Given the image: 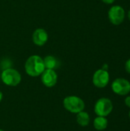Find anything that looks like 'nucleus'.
I'll list each match as a JSON object with an SVG mask.
<instances>
[{"label":"nucleus","instance_id":"nucleus-1","mask_svg":"<svg viewBox=\"0 0 130 131\" xmlns=\"http://www.w3.org/2000/svg\"><path fill=\"white\" fill-rule=\"evenodd\" d=\"M25 69L29 76L38 77L45 70L44 60L38 55H32L26 61Z\"/></svg>","mask_w":130,"mask_h":131},{"label":"nucleus","instance_id":"nucleus-2","mask_svg":"<svg viewBox=\"0 0 130 131\" xmlns=\"http://www.w3.org/2000/svg\"><path fill=\"white\" fill-rule=\"evenodd\" d=\"M64 108L70 113L77 114L83 111L85 107L84 101L77 96H68L63 101Z\"/></svg>","mask_w":130,"mask_h":131},{"label":"nucleus","instance_id":"nucleus-3","mask_svg":"<svg viewBox=\"0 0 130 131\" xmlns=\"http://www.w3.org/2000/svg\"><path fill=\"white\" fill-rule=\"evenodd\" d=\"M2 82L10 87H15L20 84L21 81V74L18 71L13 68L5 69L1 74Z\"/></svg>","mask_w":130,"mask_h":131},{"label":"nucleus","instance_id":"nucleus-4","mask_svg":"<svg viewBox=\"0 0 130 131\" xmlns=\"http://www.w3.org/2000/svg\"><path fill=\"white\" fill-rule=\"evenodd\" d=\"M113 111L112 101L108 98H100L99 99L94 107V111L97 116L107 117Z\"/></svg>","mask_w":130,"mask_h":131},{"label":"nucleus","instance_id":"nucleus-5","mask_svg":"<svg viewBox=\"0 0 130 131\" xmlns=\"http://www.w3.org/2000/svg\"><path fill=\"white\" fill-rule=\"evenodd\" d=\"M108 18L110 22L115 25H120L125 18V11L120 5L112 6L108 12Z\"/></svg>","mask_w":130,"mask_h":131},{"label":"nucleus","instance_id":"nucleus-6","mask_svg":"<svg viewBox=\"0 0 130 131\" xmlns=\"http://www.w3.org/2000/svg\"><path fill=\"white\" fill-rule=\"evenodd\" d=\"M112 90L119 95H126L130 91V83L124 78H117L112 84Z\"/></svg>","mask_w":130,"mask_h":131},{"label":"nucleus","instance_id":"nucleus-7","mask_svg":"<svg viewBox=\"0 0 130 131\" xmlns=\"http://www.w3.org/2000/svg\"><path fill=\"white\" fill-rule=\"evenodd\" d=\"M110 81V75L107 71L103 69L97 70L93 77V84L99 88H105Z\"/></svg>","mask_w":130,"mask_h":131},{"label":"nucleus","instance_id":"nucleus-8","mask_svg":"<svg viewBox=\"0 0 130 131\" xmlns=\"http://www.w3.org/2000/svg\"><path fill=\"white\" fill-rule=\"evenodd\" d=\"M41 75V81L43 84L48 88L54 87L57 81V75L54 70L45 69Z\"/></svg>","mask_w":130,"mask_h":131},{"label":"nucleus","instance_id":"nucleus-9","mask_svg":"<svg viewBox=\"0 0 130 131\" xmlns=\"http://www.w3.org/2000/svg\"><path fill=\"white\" fill-rule=\"evenodd\" d=\"M48 38V33L43 28H38V29H36L34 31L33 36H32V39H33L34 43L36 45H38V46L44 45L47 42Z\"/></svg>","mask_w":130,"mask_h":131},{"label":"nucleus","instance_id":"nucleus-10","mask_svg":"<svg viewBox=\"0 0 130 131\" xmlns=\"http://www.w3.org/2000/svg\"><path fill=\"white\" fill-rule=\"evenodd\" d=\"M44 67L46 69L54 70L57 68L59 66V62L57 61V60L54 56H51V55H48L44 58Z\"/></svg>","mask_w":130,"mask_h":131},{"label":"nucleus","instance_id":"nucleus-11","mask_svg":"<svg viewBox=\"0 0 130 131\" xmlns=\"http://www.w3.org/2000/svg\"><path fill=\"white\" fill-rule=\"evenodd\" d=\"M90 116L88 114V113L83 111H80L79 113H77V124L81 126V127H87L88 126V124H90Z\"/></svg>","mask_w":130,"mask_h":131},{"label":"nucleus","instance_id":"nucleus-12","mask_svg":"<svg viewBox=\"0 0 130 131\" xmlns=\"http://www.w3.org/2000/svg\"><path fill=\"white\" fill-rule=\"evenodd\" d=\"M108 121L105 118V117H100L98 116L94 119L93 121V127L97 130H103L107 127Z\"/></svg>","mask_w":130,"mask_h":131},{"label":"nucleus","instance_id":"nucleus-13","mask_svg":"<svg viewBox=\"0 0 130 131\" xmlns=\"http://www.w3.org/2000/svg\"><path fill=\"white\" fill-rule=\"evenodd\" d=\"M125 68L126 70V71L130 74V59H129L126 62V64H125Z\"/></svg>","mask_w":130,"mask_h":131},{"label":"nucleus","instance_id":"nucleus-14","mask_svg":"<svg viewBox=\"0 0 130 131\" xmlns=\"http://www.w3.org/2000/svg\"><path fill=\"white\" fill-rule=\"evenodd\" d=\"M125 104L126 106H128L129 107H130V96L127 97L126 99H125Z\"/></svg>","mask_w":130,"mask_h":131},{"label":"nucleus","instance_id":"nucleus-15","mask_svg":"<svg viewBox=\"0 0 130 131\" xmlns=\"http://www.w3.org/2000/svg\"><path fill=\"white\" fill-rule=\"evenodd\" d=\"M102 1H103V2L107 3V4H112V3L114 2L115 0H102Z\"/></svg>","mask_w":130,"mask_h":131},{"label":"nucleus","instance_id":"nucleus-16","mask_svg":"<svg viewBox=\"0 0 130 131\" xmlns=\"http://www.w3.org/2000/svg\"><path fill=\"white\" fill-rule=\"evenodd\" d=\"M2 93L0 91V102L2 101Z\"/></svg>","mask_w":130,"mask_h":131},{"label":"nucleus","instance_id":"nucleus-17","mask_svg":"<svg viewBox=\"0 0 130 131\" xmlns=\"http://www.w3.org/2000/svg\"><path fill=\"white\" fill-rule=\"evenodd\" d=\"M128 18H129V19L130 20V10L129 11V12H128Z\"/></svg>","mask_w":130,"mask_h":131},{"label":"nucleus","instance_id":"nucleus-18","mask_svg":"<svg viewBox=\"0 0 130 131\" xmlns=\"http://www.w3.org/2000/svg\"><path fill=\"white\" fill-rule=\"evenodd\" d=\"M0 131H4V130H1V129H0Z\"/></svg>","mask_w":130,"mask_h":131},{"label":"nucleus","instance_id":"nucleus-19","mask_svg":"<svg viewBox=\"0 0 130 131\" xmlns=\"http://www.w3.org/2000/svg\"><path fill=\"white\" fill-rule=\"evenodd\" d=\"M129 118H130V111H129Z\"/></svg>","mask_w":130,"mask_h":131}]
</instances>
